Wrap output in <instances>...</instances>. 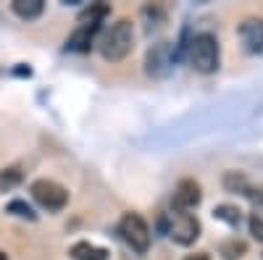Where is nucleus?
Masks as SVG:
<instances>
[{"mask_svg": "<svg viewBox=\"0 0 263 260\" xmlns=\"http://www.w3.org/2000/svg\"><path fill=\"white\" fill-rule=\"evenodd\" d=\"M132 45H135V29H132V21L129 18H119L116 24L103 34L98 50H100V55L105 61L116 63V61H124L129 55Z\"/></svg>", "mask_w": 263, "mask_h": 260, "instance_id": "nucleus-1", "label": "nucleus"}, {"mask_svg": "<svg viewBox=\"0 0 263 260\" xmlns=\"http://www.w3.org/2000/svg\"><path fill=\"white\" fill-rule=\"evenodd\" d=\"M190 63L200 74H213L218 69V39L211 32H200L190 39Z\"/></svg>", "mask_w": 263, "mask_h": 260, "instance_id": "nucleus-2", "label": "nucleus"}, {"mask_svg": "<svg viewBox=\"0 0 263 260\" xmlns=\"http://www.w3.org/2000/svg\"><path fill=\"white\" fill-rule=\"evenodd\" d=\"M119 234L135 252H147V247H150V229H147V224L140 218L137 213H126L124 218L119 221Z\"/></svg>", "mask_w": 263, "mask_h": 260, "instance_id": "nucleus-3", "label": "nucleus"}, {"mask_svg": "<svg viewBox=\"0 0 263 260\" xmlns=\"http://www.w3.org/2000/svg\"><path fill=\"white\" fill-rule=\"evenodd\" d=\"M32 197L45 210H61L66 203H69V192H66L61 184L50 182V179H37L32 184Z\"/></svg>", "mask_w": 263, "mask_h": 260, "instance_id": "nucleus-4", "label": "nucleus"}, {"mask_svg": "<svg viewBox=\"0 0 263 260\" xmlns=\"http://www.w3.org/2000/svg\"><path fill=\"white\" fill-rule=\"evenodd\" d=\"M168 234L177 245L187 247L200 236V221H197L192 213H177V218H174L171 226H168Z\"/></svg>", "mask_w": 263, "mask_h": 260, "instance_id": "nucleus-5", "label": "nucleus"}, {"mask_svg": "<svg viewBox=\"0 0 263 260\" xmlns=\"http://www.w3.org/2000/svg\"><path fill=\"white\" fill-rule=\"evenodd\" d=\"M203 200V192H200V184L195 179H182L174 189V197H171V208L179 210V213H187L192 208H197Z\"/></svg>", "mask_w": 263, "mask_h": 260, "instance_id": "nucleus-6", "label": "nucleus"}, {"mask_svg": "<svg viewBox=\"0 0 263 260\" xmlns=\"http://www.w3.org/2000/svg\"><path fill=\"white\" fill-rule=\"evenodd\" d=\"M237 34H239V42L245 45L248 53H263V18L248 16L237 27Z\"/></svg>", "mask_w": 263, "mask_h": 260, "instance_id": "nucleus-7", "label": "nucleus"}, {"mask_svg": "<svg viewBox=\"0 0 263 260\" xmlns=\"http://www.w3.org/2000/svg\"><path fill=\"white\" fill-rule=\"evenodd\" d=\"M174 63V55H171V42H158L145 58V71L147 76H163L168 71V66Z\"/></svg>", "mask_w": 263, "mask_h": 260, "instance_id": "nucleus-8", "label": "nucleus"}, {"mask_svg": "<svg viewBox=\"0 0 263 260\" xmlns=\"http://www.w3.org/2000/svg\"><path fill=\"white\" fill-rule=\"evenodd\" d=\"M100 32V24H79L74 29V34L66 39V50H74V53H87L92 48V39Z\"/></svg>", "mask_w": 263, "mask_h": 260, "instance_id": "nucleus-9", "label": "nucleus"}, {"mask_svg": "<svg viewBox=\"0 0 263 260\" xmlns=\"http://www.w3.org/2000/svg\"><path fill=\"white\" fill-rule=\"evenodd\" d=\"M224 187L229 192H239V194H245V197H253L255 200V192H253L248 176H245V173H239V171H227L224 173Z\"/></svg>", "mask_w": 263, "mask_h": 260, "instance_id": "nucleus-10", "label": "nucleus"}, {"mask_svg": "<svg viewBox=\"0 0 263 260\" xmlns=\"http://www.w3.org/2000/svg\"><path fill=\"white\" fill-rule=\"evenodd\" d=\"M69 255L74 260H108V250L98 247V245H90V242H77Z\"/></svg>", "mask_w": 263, "mask_h": 260, "instance_id": "nucleus-11", "label": "nucleus"}, {"mask_svg": "<svg viewBox=\"0 0 263 260\" xmlns=\"http://www.w3.org/2000/svg\"><path fill=\"white\" fill-rule=\"evenodd\" d=\"M11 8H13V13L18 18L32 21V18H37L42 11H45V3H42V0H13Z\"/></svg>", "mask_w": 263, "mask_h": 260, "instance_id": "nucleus-12", "label": "nucleus"}, {"mask_svg": "<svg viewBox=\"0 0 263 260\" xmlns=\"http://www.w3.org/2000/svg\"><path fill=\"white\" fill-rule=\"evenodd\" d=\"M105 16H108V6L105 3H95V6H90L79 16V24H100Z\"/></svg>", "mask_w": 263, "mask_h": 260, "instance_id": "nucleus-13", "label": "nucleus"}, {"mask_svg": "<svg viewBox=\"0 0 263 260\" xmlns=\"http://www.w3.org/2000/svg\"><path fill=\"white\" fill-rule=\"evenodd\" d=\"M21 184V171L18 168H3L0 171V192H8Z\"/></svg>", "mask_w": 263, "mask_h": 260, "instance_id": "nucleus-14", "label": "nucleus"}, {"mask_svg": "<svg viewBox=\"0 0 263 260\" xmlns=\"http://www.w3.org/2000/svg\"><path fill=\"white\" fill-rule=\"evenodd\" d=\"M245 250H248L245 242H239V239H229V242L221 245V252H224L227 260H239V257L245 255Z\"/></svg>", "mask_w": 263, "mask_h": 260, "instance_id": "nucleus-15", "label": "nucleus"}, {"mask_svg": "<svg viewBox=\"0 0 263 260\" xmlns=\"http://www.w3.org/2000/svg\"><path fill=\"white\" fill-rule=\"evenodd\" d=\"M213 213H216V218L227 221L229 226H237L239 224V208H234V205H218Z\"/></svg>", "mask_w": 263, "mask_h": 260, "instance_id": "nucleus-16", "label": "nucleus"}, {"mask_svg": "<svg viewBox=\"0 0 263 260\" xmlns=\"http://www.w3.org/2000/svg\"><path fill=\"white\" fill-rule=\"evenodd\" d=\"M8 213L18 215V218H29V221H34V218H37L34 210H32L24 200H11V203H8Z\"/></svg>", "mask_w": 263, "mask_h": 260, "instance_id": "nucleus-17", "label": "nucleus"}, {"mask_svg": "<svg viewBox=\"0 0 263 260\" xmlns=\"http://www.w3.org/2000/svg\"><path fill=\"white\" fill-rule=\"evenodd\" d=\"M250 234L255 236L258 242H263V215L260 213H253L250 215Z\"/></svg>", "mask_w": 263, "mask_h": 260, "instance_id": "nucleus-18", "label": "nucleus"}, {"mask_svg": "<svg viewBox=\"0 0 263 260\" xmlns=\"http://www.w3.org/2000/svg\"><path fill=\"white\" fill-rule=\"evenodd\" d=\"M184 260H208V255H205V252H197V255H190V257H184Z\"/></svg>", "mask_w": 263, "mask_h": 260, "instance_id": "nucleus-19", "label": "nucleus"}, {"mask_svg": "<svg viewBox=\"0 0 263 260\" xmlns=\"http://www.w3.org/2000/svg\"><path fill=\"white\" fill-rule=\"evenodd\" d=\"M0 260H8V255H6L3 250H0Z\"/></svg>", "mask_w": 263, "mask_h": 260, "instance_id": "nucleus-20", "label": "nucleus"}]
</instances>
